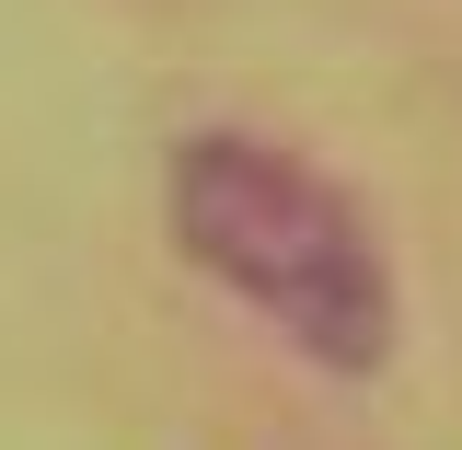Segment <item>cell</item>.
<instances>
[{
    "instance_id": "cell-1",
    "label": "cell",
    "mask_w": 462,
    "mask_h": 450,
    "mask_svg": "<svg viewBox=\"0 0 462 450\" xmlns=\"http://www.w3.org/2000/svg\"><path fill=\"white\" fill-rule=\"evenodd\" d=\"M173 243L243 289L254 312H278L324 370H382L393 346V278L370 254V231L324 173H300L266 139H185L173 151Z\"/></svg>"
}]
</instances>
